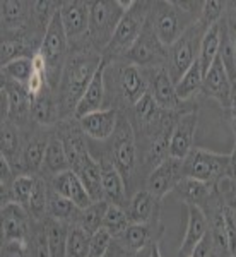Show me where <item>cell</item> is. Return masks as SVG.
I'll return each instance as SVG.
<instances>
[{"label": "cell", "mask_w": 236, "mask_h": 257, "mask_svg": "<svg viewBox=\"0 0 236 257\" xmlns=\"http://www.w3.org/2000/svg\"><path fill=\"white\" fill-rule=\"evenodd\" d=\"M173 194L181 199L187 206H195L207 214L217 202H221V197L217 194V187L205 184V182L195 180V178L183 177L173 190Z\"/></svg>", "instance_id": "9a60e30c"}, {"label": "cell", "mask_w": 236, "mask_h": 257, "mask_svg": "<svg viewBox=\"0 0 236 257\" xmlns=\"http://www.w3.org/2000/svg\"><path fill=\"white\" fill-rule=\"evenodd\" d=\"M130 225H132V221H130V216H128L127 209L122 208V206L110 204L108 202L105 219H103V228L108 230L113 237H118V235L122 233V231H125Z\"/></svg>", "instance_id": "74e56055"}, {"label": "cell", "mask_w": 236, "mask_h": 257, "mask_svg": "<svg viewBox=\"0 0 236 257\" xmlns=\"http://www.w3.org/2000/svg\"><path fill=\"white\" fill-rule=\"evenodd\" d=\"M47 221V219H45ZM35 221L33 219V228L30 235V247L33 257H50L48 247V235H47V223Z\"/></svg>", "instance_id": "ab89813d"}, {"label": "cell", "mask_w": 236, "mask_h": 257, "mask_svg": "<svg viewBox=\"0 0 236 257\" xmlns=\"http://www.w3.org/2000/svg\"><path fill=\"white\" fill-rule=\"evenodd\" d=\"M70 170L69 161H67V155H65L64 149V143L59 136L55 134V131H52V136L48 139V146H47V153H45V161H43V168H41L40 175L43 178H50L57 177L59 173H64Z\"/></svg>", "instance_id": "f1b7e54d"}, {"label": "cell", "mask_w": 236, "mask_h": 257, "mask_svg": "<svg viewBox=\"0 0 236 257\" xmlns=\"http://www.w3.org/2000/svg\"><path fill=\"white\" fill-rule=\"evenodd\" d=\"M207 30H209V26H205L202 21H197V23L192 24L171 47H168L166 64H164V67H166V70L169 72L171 79L175 81V84L198 60L200 45H202V40H204V35Z\"/></svg>", "instance_id": "52a82bcc"}, {"label": "cell", "mask_w": 236, "mask_h": 257, "mask_svg": "<svg viewBox=\"0 0 236 257\" xmlns=\"http://www.w3.org/2000/svg\"><path fill=\"white\" fill-rule=\"evenodd\" d=\"M197 21L198 19L195 16L181 9L176 0H157V2H152L151 11H149V23L166 48L171 47Z\"/></svg>", "instance_id": "8992f818"}, {"label": "cell", "mask_w": 236, "mask_h": 257, "mask_svg": "<svg viewBox=\"0 0 236 257\" xmlns=\"http://www.w3.org/2000/svg\"><path fill=\"white\" fill-rule=\"evenodd\" d=\"M111 243H113V235L108 230L101 228L96 233L91 235V248L89 257H105L106 252L110 250Z\"/></svg>", "instance_id": "60d3db41"}, {"label": "cell", "mask_w": 236, "mask_h": 257, "mask_svg": "<svg viewBox=\"0 0 236 257\" xmlns=\"http://www.w3.org/2000/svg\"><path fill=\"white\" fill-rule=\"evenodd\" d=\"M151 257H163L159 252V245H157V243H154V245L151 247Z\"/></svg>", "instance_id": "c3c4849f"}, {"label": "cell", "mask_w": 236, "mask_h": 257, "mask_svg": "<svg viewBox=\"0 0 236 257\" xmlns=\"http://www.w3.org/2000/svg\"><path fill=\"white\" fill-rule=\"evenodd\" d=\"M60 19L69 47L76 48L89 41V0H64L60 4Z\"/></svg>", "instance_id": "30bf717a"}, {"label": "cell", "mask_w": 236, "mask_h": 257, "mask_svg": "<svg viewBox=\"0 0 236 257\" xmlns=\"http://www.w3.org/2000/svg\"><path fill=\"white\" fill-rule=\"evenodd\" d=\"M219 43H221V26H219V23H216L205 31L204 40H202V45H200L198 62H200V67L204 70V74H207V70L210 69V65L217 59Z\"/></svg>", "instance_id": "d6a6232c"}, {"label": "cell", "mask_w": 236, "mask_h": 257, "mask_svg": "<svg viewBox=\"0 0 236 257\" xmlns=\"http://www.w3.org/2000/svg\"><path fill=\"white\" fill-rule=\"evenodd\" d=\"M72 172H76L77 177L81 178L82 185L88 190L93 202L105 201L103 199V185H101V167H99V161L93 155L88 156L84 163L77 170H72Z\"/></svg>", "instance_id": "f546056e"}, {"label": "cell", "mask_w": 236, "mask_h": 257, "mask_svg": "<svg viewBox=\"0 0 236 257\" xmlns=\"http://www.w3.org/2000/svg\"><path fill=\"white\" fill-rule=\"evenodd\" d=\"M105 89V108H115L120 113L130 110L149 91L144 70L122 60L106 62Z\"/></svg>", "instance_id": "7a4b0ae2"}, {"label": "cell", "mask_w": 236, "mask_h": 257, "mask_svg": "<svg viewBox=\"0 0 236 257\" xmlns=\"http://www.w3.org/2000/svg\"><path fill=\"white\" fill-rule=\"evenodd\" d=\"M161 201L152 196L149 190L140 189L130 197L127 213L132 223H154L159 221Z\"/></svg>", "instance_id": "83f0119b"}, {"label": "cell", "mask_w": 236, "mask_h": 257, "mask_svg": "<svg viewBox=\"0 0 236 257\" xmlns=\"http://www.w3.org/2000/svg\"><path fill=\"white\" fill-rule=\"evenodd\" d=\"M233 257H236V254H234V255H233Z\"/></svg>", "instance_id": "f907efd6"}, {"label": "cell", "mask_w": 236, "mask_h": 257, "mask_svg": "<svg viewBox=\"0 0 236 257\" xmlns=\"http://www.w3.org/2000/svg\"><path fill=\"white\" fill-rule=\"evenodd\" d=\"M2 257H33L30 240L28 242H2Z\"/></svg>", "instance_id": "ee69618b"}, {"label": "cell", "mask_w": 236, "mask_h": 257, "mask_svg": "<svg viewBox=\"0 0 236 257\" xmlns=\"http://www.w3.org/2000/svg\"><path fill=\"white\" fill-rule=\"evenodd\" d=\"M204 70L200 67V62L190 67L187 72L181 76V79L175 84L176 89V96L181 103H188L192 98H195L198 93L202 91V82H204Z\"/></svg>", "instance_id": "1f68e13d"}, {"label": "cell", "mask_w": 236, "mask_h": 257, "mask_svg": "<svg viewBox=\"0 0 236 257\" xmlns=\"http://www.w3.org/2000/svg\"><path fill=\"white\" fill-rule=\"evenodd\" d=\"M217 194L226 208L236 211V180L231 177L222 178L217 184Z\"/></svg>", "instance_id": "7bdbcfd3"}, {"label": "cell", "mask_w": 236, "mask_h": 257, "mask_svg": "<svg viewBox=\"0 0 236 257\" xmlns=\"http://www.w3.org/2000/svg\"><path fill=\"white\" fill-rule=\"evenodd\" d=\"M33 76V60L31 57H23V59L12 60L9 64L2 65V79L12 81L18 84L28 86Z\"/></svg>", "instance_id": "d590c367"}, {"label": "cell", "mask_w": 236, "mask_h": 257, "mask_svg": "<svg viewBox=\"0 0 236 257\" xmlns=\"http://www.w3.org/2000/svg\"><path fill=\"white\" fill-rule=\"evenodd\" d=\"M181 178H183V160L168 158L149 173L144 189L149 190L157 201H163L168 194L175 190Z\"/></svg>", "instance_id": "7c38bea8"}, {"label": "cell", "mask_w": 236, "mask_h": 257, "mask_svg": "<svg viewBox=\"0 0 236 257\" xmlns=\"http://www.w3.org/2000/svg\"><path fill=\"white\" fill-rule=\"evenodd\" d=\"M227 177H231L236 180V138H234L233 151H231V155H229V173H227Z\"/></svg>", "instance_id": "7dc6e473"}, {"label": "cell", "mask_w": 236, "mask_h": 257, "mask_svg": "<svg viewBox=\"0 0 236 257\" xmlns=\"http://www.w3.org/2000/svg\"><path fill=\"white\" fill-rule=\"evenodd\" d=\"M166 53L168 48L161 43L154 28L151 26V23L147 19L140 36L135 40V43L132 45L130 50L122 57V62L132 64L139 69H152L166 64Z\"/></svg>", "instance_id": "9c48e42d"}, {"label": "cell", "mask_w": 236, "mask_h": 257, "mask_svg": "<svg viewBox=\"0 0 236 257\" xmlns=\"http://www.w3.org/2000/svg\"><path fill=\"white\" fill-rule=\"evenodd\" d=\"M226 11V2H217V0H209V2H204V7H202V14L198 21L205 24V26H212V24L219 23L224 16Z\"/></svg>", "instance_id": "b9f144b4"}, {"label": "cell", "mask_w": 236, "mask_h": 257, "mask_svg": "<svg viewBox=\"0 0 236 257\" xmlns=\"http://www.w3.org/2000/svg\"><path fill=\"white\" fill-rule=\"evenodd\" d=\"M200 93L204 94L205 98L216 99L226 111L229 108V99H231V93H233V82H231L229 76H227L224 65H222L219 57L214 60V64L210 65V69L207 70V74L204 76Z\"/></svg>", "instance_id": "44dd1931"}, {"label": "cell", "mask_w": 236, "mask_h": 257, "mask_svg": "<svg viewBox=\"0 0 236 257\" xmlns=\"http://www.w3.org/2000/svg\"><path fill=\"white\" fill-rule=\"evenodd\" d=\"M0 89L6 91L7 99H9V115H7V118L12 120L14 123H18L23 131L26 127H30L33 123L31 120L33 96L26 86L2 79Z\"/></svg>", "instance_id": "ac0fdd59"}, {"label": "cell", "mask_w": 236, "mask_h": 257, "mask_svg": "<svg viewBox=\"0 0 236 257\" xmlns=\"http://www.w3.org/2000/svg\"><path fill=\"white\" fill-rule=\"evenodd\" d=\"M31 120L33 125L41 128H55L62 122L59 99L52 88H47L43 93L33 98Z\"/></svg>", "instance_id": "cb8c5ba5"}, {"label": "cell", "mask_w": 236, "mask_h": 257, "mask_svg": "<svg viewBox=\"0 0 236 257\" xmlns=\"http://www.w3.org/2000/svg\"><path fill=\"white\" fill-rule=\"evenodd\" d=\"M38 175H18L12 184V201L26 208L36 189Z\"/></svg>", "instance_id": "f35d334b"}, {"label": "cell", "mask_w": 236, "mask_h": 257, "mask_svg": "<svg viewBox=\"0 0 236 257\" xmlns=\"http://www.w3.org/2000/svg\"><path fill=\"white\" fill-rule=\"evenodd\" d=\"M2 242H28L31 235L33 219L24 206L18 202L2 204Z\"/></svg>", "instance_id": "2e32d148"}, {"label": "cell", "mask_w": 236, "mask_h": 257, "mask_svg": "<svg viewBox=\"0 0 236 257\" xmlns=\"http://www.w3.org/2000/svg\"><path fill=\"white\" fill-rule=\"evenodd\" d=\"M99 167H101V185H103V199L110 204H117L122 208H128L130 196H128L127 184L120 172L115 168L108 156H98Z\"/></svg>", "instance_id": "d6986e66"}, {"label": "cell", "mask_w": 236, "mask_h": 257, "mask_svg": "<svg viewBox=\"0 0 236 257\" xmlns=\"http://www.w3.org/2000/svg\"><path fill=\"white\" fill-rule=\"evenodd\" d=\"M198 123L197 108H187L178 117L169 139V158L185 160L193 149V138H195Z\"/></svg>", "instance_id": "e0dca14e"}, {"label": "cell", "mask_w": 236, "mask_h": 257, "mask_svg": "<svg viewBox=\"0 0 236 257\" xmlns=\"http://www.w3.org/2000/svg\"><path fill=\"white\" fill-rule=\"evenodd\" d=\"M192 257H212V237H210V231H207L205 237L195 245Z\"/></svg>", "instance_id": "f6af8a7d"}, {"label": "cell", "mask_w": 236, "mask_h": 257, "mask_svg": "<svg viewBox=\"0 0 236 257\" xmlns=\"http://www.w3.org/2000/svg\"><path fill=\"white\" fill-rule=\"evenodd\" d=\"M2 36L26 33L33 19V2L26 0H2L0 2Z\"/></svg>", "instance_id": "ffe728a7"}, {"label": "cell", "mask_w": 236, "mask_h": 257, "mask_svg": "<svg viewBox=\"0 0 236 257\" xmlns=\"http://www.w3.org/2000/svg\"><path fill=\"white\" fill-rule=\"evenodd\" d=\"M106 208H108V202L106 201L93 202L89 208L82 209L81 218H79V221L76 223V225L82 226L89 235L96 233L98 230H101L103 228V219H105Z\"/></svg>", "instance_id": "8d00e7d4"}, {"label": "cell", "mask_w": 236, "mask_h": 257, "mask_svg": "<svg viewBox=\"0 0 236 257\" xmlns=\"http://www.w3.org/2000/svg\"><path fill=\"white\" fill-rule=\"evenodd\" d=\"M48 184L53 192L69 199V201H72L74 204L79 206L81 209H86L93 204V199H91L88 190L82 185L81 178H79L77 173L72 172V170H67V172L59 173L57 177L50 178Z\"/></svg>", "instance_id": "603a6c76"}, {"label": "cell", "mask_w": 236, "mask_h": 257, "mask_svg": "<svg viewBox=\"0 0 236 257\" xmlns=\"http://www.w3.org/2000/svg\"><path fill=\"white\" fill-rule=\"evenodd\" d=\"M23 143V128L9 118L2 120V127H0V158H4L11 165L12 170L16 172V175L19 173Z\"/></svg>", "instance_id": "d4e9b609"}, {"label": "cell", "mask_w": 236, "mask_h": 257, "mask_svg": "<svg viewBox=\"0 0 236 257\" xmlns=\"http://www.w3.org/2000/svg\"><path fill=\"white\" fill-rule=\"evenodd\" d=\"M50 128H38L31 134H24L23 153H21V163L18 175H40L43 168L45 153H47L48 139L52 132Z\"/></svg>", "instance_id": "5bb4252c"}, {"label": "cell", "mask_w": 236, "mask_h": 257, "mask_svg": "<svg viewBox=\"0 0 236 257\" xmlns=\"http://www.w3.org/2000/svg\"><path fill=\"white\" fill-rule=\"evenodd\" d=\"M105 65L106 62L103 59L101 67L98 69L96 76L93 77L91 84L88 86L86 93L82 94L81 101H79L77 108H76V115L74 118H82L89 113H94V111L103 110L105 106V99H106V89H105Z\"/></svg>", "instance_id": "484cf974"}, {"label": "cell", "mask_w": 236, "mask_h": 257, "mask_svg": "<svg viewBox=\"0 0 236 257\" xmlns=\"http://www.w3.org/2000/svg\"><path fill=\"white\" fill-rule=\"evenodd\" d=\"M82 209L74 204L69 199L59 196L50 189V199H48V218L62 221L65 225H76L81 218Z\"/></svg>", "instance_id": "4dcf8cb0"}, {"label": "cell", "mask_w": 236, "mask_h": 257, "mask_svg": "<svg viewBox=\"0 0 236 257\" xmlns=\"http://www.w3.org/2000/svg\"><path fill=\"white\" fill-rule=\"evenodd\" d=\"M163 233L164 226L161 219L154 223H132L118 237H113V242L122 247L123 250L130 252V254H137V252L159 242Z\"/></svg>", "instance_id": "8fae6325"}, {"label": "cell", "mask_w": 236, "mask_h": 257, "mask_svg": "<svg viewBox=\"0 0 236 257\" xmlns=\"http://www.w3.org/2000/svg\"><path fill=\"white\" fill-rule=\"evenodd\" d=\"M89 248H91V235L82 226L70 225L65 257H89Z\"/></svg>", "instance_id": "e575fe53"}, {"label": "cell", "mask_w": 236, "mask_h": 257, "mask_svg": "<svg viewBox=\"0 0 236 257\" xmlns=\"http://www.w3.org/2000/svg\"><path fill=\"white\" fill-rule=\"evenodd\" d=\"M132 4L123 0H89V41L99 53L110 45L120 21Z\"/></svg>", "instance_id": "277c9868"}, {"label": "cell", "mask_w": 236, "mask_h": 257, "mask_svg": "<svg viewBox=\"0 0 236 257\" xmlns=\"http://www.w3.org/2000/svg\"><path fill=\"white\" fill-rule=\"evenodd\" d=\"M142 70H144V74H146L149 93L152 94V98H154V101L159 105V108H163L166 111L181 110L183 103L176 96L175 81L171 79L166 67L159 65V67L142 69Z\"/></svg>", "instance_id": "4fadbf2b"}, {"label": "cell", "mask_w": 236, "mask_h": 257, "mask_svg": "<svg viewBox=\"0 0 236 257\" xmlns=\"http://www.w3.org/2000/svg\"><path fill=\"white\" fill-rule=\"evenodd\" d=\"M188 209V223L185 237L181 240L180 250H178L176 257H190L193 248L209 231V219H207L205 213L202 209L195 208V206H187Z\"/></svg>", "instance_id": "4316f807"}, {"label": "cell", "mask_w": 236, "mask_h": 257, "mask_svg": "<svg viewBox=\"0 0 236 257\" xmlns=\"http://www.w3.org/2000/svg\"><path fill=\"white\" fill-rule=\"evenodd\" d=\"M45 223H47L50 257H65L70 225H65V223L57 221V219H52V218H47Z\"/></svg>", "instance_id": "836d02e7"}, {"label": "cell", "mask_w": 236, "mask_h": 257, "mask_svg": "<svg viewBox=\"0 0 236 257\" xmlns=\"http://www.w3.org/2000/svg\"><path fill=\"white\" fill-rule=\"evenodd\" d=\"M105 143L108 146L99 153V156H108L111 160V163L115 165V168L118 170L120 175L125 180L128 196L132 197L137 192L135 182H137L140 172V165H139L140 160H139L137 141H135V132L125 115L120 113L117 131Z\"/></svg>", "instance_id": "3957f363"}, {"label": "cell", "mask_w": 236, "mask_h": 257, "mask_svg": "<svg viewBox=\"0 0 236 257\" xmlns=\"http://www.w3.org/2000/svg\"><path fill=\"white\" fill-rule=\"evenodd\" d=\"M229 173V155L193 148L183 160V177L195 178L217 187V184Z\"/></svg>", "instance_id": "ba28073f"}, {"label": "cell", "mask_w": 236, "mask_h": 257, "mask_svg": "<svg viewBox=\"0 0 236 257\" xmlns=\"http://www.w3.org/2000/svg\"><path fill=\"white\" fill-rule=\"evenodd\" d=\"M190 257H192V255H190Z\"/></svg>", "instance_id": "816d5d0a"}, {"label": "cell", "mask_w": 236, "mask_h": 257, "mask_svg": "<svg viewBox=\"0 0 236 257\" xmlns=\"http://www.w3.org/2000/svg\"><path fill=\"white\" fill-rule=\"evenodd\" d=\"M120 111L115 108H103L94 113H89L86 117L79 118V125L82 132L89 141H98V143H105L111 136L115 134L118 125Z\"/></svg>", "instance_id": "7402d4cb"}, {"label": "cell", "mask_w": 236, "mask_h": 257, "mask_svg": "<svg viewBox=\"0 0 236 257\" xmlns=\"http://www.w3.org/2000/svg\"><path fill=\"white\" fill-rule=\"evenodd\" d=\"M233 216H234V223H236V211H233Z\"/></svg>", "instance_id": "681fc988"}, {"label": "cell", "mask_w": 236, "mask_h": 257, "mask_svg": "<svg viewBox=\"0 0 236 257\" xmlns=\"http://www.w3.org/2000/svg\"><path fill=\"white\" fill-rule=\"evenodd\" d=\"M227 115H229V122H231V125H233V132H234V138H236V84H233V93H231Z\"/></svg>", "instance_id": "bcb514c9"}, {"label": "cell", "mask_w": 236, "mask_h": 257, "mask_svg": "<svg viewBox=\"0 0 236 257\" xmlns=\"http://www.w3.org/2000/svg\"><path fill=\"white\" fill-rule=\"evenodd\" d=\"M101 64L103 53H99L91 43L70 48L65 65L62 69L59 86L55 89L62 120L74 118L82 94L86 93Z\"/></svg>", "instance_id": "6da1fadb"}, {"label": "cell", "mask_w": 236, "mask_h": 257, "mask_svg": "<svg viewBox=\"0 0 236 257\" xmlns=\"http://www.w3.org/2000/svg\"><path fill=\"white\" fill-rule=\"evenodd\" d=\"M151 6H152V2L134 0L130 9L123 14V18L120 21L110 45L105 48V52H103V59L106 62L122 60V57L130 50L132 45L135 43V40L140 36L144 26H146Z\"/></svg>", "instance_id": "5b68a950"}]
</instances>
